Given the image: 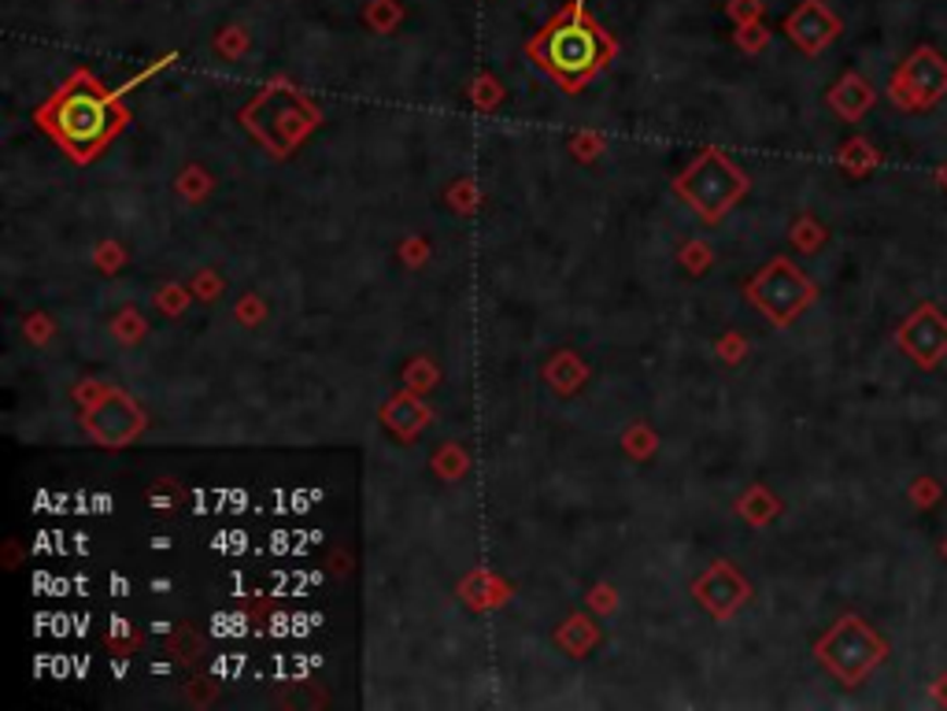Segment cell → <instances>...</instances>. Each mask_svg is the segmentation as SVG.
I'll return each instance as SVG.
<instances>
[{
	"label": "cell",
	"instance_id": "obj_40",
	"mask_svg": "<svg viewBox=\"0 0 947 711\" xmlns=\"http://www.w3.org/2000/svg\"><path fill=\"white\" fill-rule=\"evenodd\" d=\"M726 12H729V19H733L737 26H744V23H758L763 4H758V0H729Z\"/></svg>",
	"mask_w": 947,
	"mask_h": 711
},
{
	"label": "cell",
	"instance_id": "obj_23",
	"mask_svg": "<svg viewBox=\"0 0 947 711\" xmlns=\"http://www.w3.org/2000/svg\"><path fill=\"white\" fill-rule=\"evenodd\" d=\"M174 190L182 193L185 201H193V204H196V201H204V196L211 193V174L204 171V167L190 164V167H185L182 174L174 178Z\"/></svg>",
	"mask_w": 947,
	"mask_h": 711
},
{
	"label": "cell",
	"instance_id": "obj_19",
	"mask_svg": "<svg viewBox=\"0 0 947 711\" xmlns=\"http://www.w3.org/2000/svg\"><path fill=\"white\" fill-rule=\"evenodd\" d=\"M400 23H404V4L400 0H371L363 8V26L374 34H392Z\"/></svg>",
	"mask_w": 947,
	"mask_h": 711
},
{
	"label": "cell",
	"instance_id": "obj_21",
	"mask_svg": "<svg viewBox=\"0 0 947 711\" xmlns=\"http://www.w3.org/2000/svg\"><path fill=\"white\" fill-rule=\"evenodd\" d=\"M429 467H434L437 479L459 482L466 474V467H471V456H466L459 445H440L437 453H434V460H429Z\"/></svg>",
	"mask_w": 947,
	"mask_h": 711
},
{
	"label": "cell",
	"instance_id": "obj_47",
	"mask_svg": "<svg viewBox=\"0 0 947 711\" xmlns=\"http://www.w3.org/2000/svg\"><path fill=\"white\" fill-rule=\"evenodd\" d=\"M944 556H947V541H944Z\"/></svg>",
	"mask_w": 947,
	"mask_h": 711
},
{
	"label": "cell",
	"instance_id": "obj_43",
	"mask_svg": "<svg viewBox=\"0 0 947 711\" xmlns=\"http://www.w3.org/2000/svg\"><path fill=\"white\" fill-rule=\"evenodd\" d=\"M404 260L408 264H415V267H422L429 260V245L422 238H408V245H404Z\"/></svg>",
	"mask_w": 947,
	"mask_h": 711
},
{
	"label": "cell",
	"instance_id": "obj_44",
	"mask_svg": "<svg viewBox=\"0 0 947 711\" xmlns=\"http://www.w3.org/2000/svg\"><path fill=\"white\" fill-rule=\"evenodd\" d=\"M111 641H123V649L119 652H130L137 644V634H130V623L119 619V623H111Z\"/></svg>",
	"mask_w": 947,
	"mask_h": 711
},
{
	"label": "cell",
	"instance_id": "obj_14",
	"mask_svg": "<svg viewBox=\"0 0 947 711\" xmlns=\"http://www.w3.org/2000/svg\"><path fill=\"white\" fill-rule=\"evenodd\" d=\"M541 378L548 382L551 393H559V397H574V393L588 382V363L570 349L551 352L541 367Z\"/></svg>",
	"mask_w": 947,
	"mask_h": 711
},
{
	"label": "cell",
	"instance_id": "obj_26",
	"mask_svg": "<svg viewBox=\"0 0 947 711\" xmlns=\"http://www.w3.org/2000/svg\"><path fill=\"white\" fill-rule=\"evenodd\" d=\"M215 52L222 56V60H238V56H245L252 49V37L245 26H227V31L215 34Z\"/></svg>",
	"mask_w": 947,
	"mask_h": 711
},
{
	"label": "cell",
	"instance_id": "obj_7",
	"mask_svg": "<svg viewBox=\"0 0 947 711\" xmlns=\"http://www.w3.org/2000/svg\"><path fill=\"white\" fill-rule=\"evenodd\" d=\"M748 304L755 308L758 315H766L774 326H792L808 308L818 301V286L803 275L792 260L774 256L766 267H758L744 286Z\"/></svg>",
	"mask_w": 947,
	"mask_h": 711
},
{
	"label": "cell",
	"instance_id": "obj_10",
	"mask_svg": "<svg viewBox=\"0 0 947 711\" xmlns=\"http://www.w3.org/2000/svg\"><path fill=\"white\" fill-rule=\"evenodd\" d=\"M896 345L911 356L918 367H936L947 356V315L936 304H918L911 320L899 326Z\"/></svg>",
	"mask_w": 947,
	"mask_h": 711
},
{
	"label": "cell",
	"instance_id": "obj_4",
	"mask_svg": "<svg viewBox=\"0 0 947 711\" xmlns=\"http://www.w3.org/2000/svg\"><path fill=\"white\" fill-rule=\"evenodd\" d=\"M752 190V178L729 160L721 148H703L684 171L673 178V193L700 215L703 222H721Z\"/></svg>",
	"mask_w": 947,
	"mask_h": 711
},
{
	"label": "cell",
	"instance_id": "obj_32",
	"mask_svg": "<svg viewBox=\"0 0 947 711\" xmlns=\"http://www.w3.org/2000/svg\"><path fill=\"white\" fill-rule=\"evenodd\" d=\"M711 249L703 245V241H689V245L681 249V267L689 270V275H703V270L711 267Z\"/></svg>",
	"mask_w": 947,
	"mask_h": 711
},
{
	"label": "cell",
	"instance_id": "obj_33",
	"mask_svg": "<svg viewBox=\"0 0 947 711\" xmlns=\"http://www.w3.org/2000/svg\"><path fill=\"white\" fill-rule=\"evenodd\" d=\"M588 607H593V615H615L618 612V593L611 582H596L593 589H588Z\"/></svg>",
	"mask_w": 947,
	"mask_h": 711
},
{
	"label": "cell",
	"instance_id": "obj_25",
	"mask_svg": "<svg viewBox=\"0 0 947 711\" xmlns=\"http://www.w3.org/2000/svg\"><path fill=\"white\" fill-rule=\"evenodd\" d=\"M792 245L800 252H818L825 245V227L814 215H800V219L792 222Z\"/></svg>",
	"mask_w": 947,
	"mask_h": 711
},
{
	"label": "cell",
	"instance_id": "obj_45",
	"mask_svg": "<svg viewBox=\"0 0 947 711\" xmlns=\"http://www.w3.org/2000/svg\"><path fill=\"white\" fill-rule=\"evenodd\" d=\"M933 697L940 700V704H947V675H940V682L933 686Z\"/></svg>",
	"mask_w": 947,
	"mask_h": 711
},
{
	"label": "cell",
	"instance_id": "obj_46",
	"mask_svg": "<svg viewBox=\"0 0 947 711\" xmlns=\"http://www.w3.org/2000/svg\"><path fill=\"white\" fill-rule=\"evenodd\" d=\"M936 178H940V185H944V190H947V164L940 167V171H936Z\"/></svg>",
	"mask_w": 947,
	"mask_h": 711
},
{
	"label": "cell",
	"instance_id": "obj_16",
	"mask_svg": "<svg viewBox=\"0 0 947 711\" xmlns=\"http://www.w3.org/2000/svg\"><path fill=\"white\" fill-rule=\"evenodd\" d=\"M599 638H604V634H599L596 619H588V615H581V612L570 615L567 623H559V630H556V644L567 652L570 660H585L588 652L599 644Z\"/></svg>",
	"mask_w": 947,
	"mask_h": 711
},
{
	"label": "cell",
	"instance_id": "obj_39",
	"mask_svg": "<svg viewBox=\"0 0 947 711\" xmlns=\"http://www.w3.org/2000/svg\"><path fill=\"white\" fill-rule=\"evenodd\" d=\"M23 334H26V341H31V345H45L52 338V320H49V315H41V312L26 315Z\"/></svg>",
	"mask_w": 947,
	"mask_h": 711
},
{
	"label": "cell",
	"instance_id": "obj_15",
	"mask_svg": "<svg viewBox=\"0 0 947 711\" xmlns=\"http://www.w3.org/2000/svg\"><path fill=\"white\" fill-rule=\"evenodd\" d=\"M829 108L837 111L840 119H848V123H855V119H862L870 111V105H874V86H870L862 74H843V79L837 82V86L829 89Z\"/></svg>",
	"mask_w": 947,
	"mask_h": 711
},
{
	"label": "cell",
	"instance_id": "obj_13",
	"mask_svg": "<svg viewBox=\"0 0 947 711\" xmlns=\"http://www.w3.org/2000/svg\"><path fill=\"white\" fill-rule=\"evenodd\" d=\"M511 593H514V586L489 567H477L459 582V596H463V604L471 607V612H493V607L508 604Z\"/></svg>",
	"mask_w": 947,
	"mask_h": 711
},
{
	"label": "cell",
	"instance_id": "obj_12",
	"mask_svg": "<svg viewBox=\"0 0 947 711\" xmlns=\"http://www.w3.org/2000/svg\"><path fill=\"white\" fill-rule=\"evenodd\" d=\"M378 415H381V426L392 430L404 445L422 437V430L434 423V408H429L426 400H422V393H415V389L392 393L386 405H381Z\"/></svg>",
	"mask_w": 947,
	"mask_h": 711
},
{
	"label": "cell",
	"instance_id": "obj_8",
	"mask_svg": "<svg viewBox=\"0 0 947 711\" xmlns=\"http://www.w3.org/2000/svg\"><path fill=\"white\" fill-rule=\"evenodd\" d=\"M893 100L907 111H925L947 93V60L930 45L914 49L911 60L893 74Z\"/></svg>",
	"mask_w": 947,
	"mask_h": 711
},
{
	"label": "cell",
	"instance_id": "obj_2",
	"mask_svg": "<svg viewBox=\"0 0 947 711\" xmlns=\"http://www.w3.org/2000/svg\"><path fill=\"white\" fill-rule=\"evenodd\" d=\"M615 52L618 41L593 15H585V0H570V8L548 19L526 41L530 60L567 93L585 89L615 60Z\"/></svg>",
	"mask_w": 947,
	"mask_h": 711
},
{
	"label": "cell",
	"instance_id": "obj_42",
	"mask_svg": "<svg viewBox=\"0 0 947 711\" xmlns=\"http://www.w3.org/2000/svg\"><path fill=\"white\" fill-rule=\"evenodd\" d=\"M911 501L918 504V508H933V501H940V485H936L933 479H918L911 485Z\"/></svg>",
	"mask_w": 947,
	"mask_h": 711
},
{
	"label": "cell",
	"instance_id": "obj_11",
	"mask_svg": "<svg viewBox=\"0 0 947 711\" xmlns=\"http://www.w3.org/2000/svg\"><path fill=\"white\" fill-rule=\"evenodd\" d=\"M785 34H789V41L800 52L818 56L840 37V19L833 15V8L825 4V0H803V4L785 19Z\"/></svg>",
	"mask_w": 947,
	"mask_h": 711
},
{
	"label": "cell",
	"instance_id": "obj_31",
	"mask_svg": "<svg viewBox=\"0 0 947 711\" xmlns=\"http://www.w3.org/2000/svg\"><path fill=\"white\" fill-rule=\"evenodd\" d=\"M445 201L452 204L456 215H471L477 208V185L471 182V178H459L452 190L445 193Z\"/></svg>",
	"mask_w": 947,
	"mask_h": 711
},
{
	"label": "cell",
	"instance_id": "obj_5",
	"mask_svg": "<svg viewBox=\"0 0 947 711\" xmlns=\"http://www.w3.org/2000/svg\"><path fill=\"white\" fill-rule=\"evenodd\" d=\"M74 400L82 408V430L89 434L93 445L100 448H126L134 445L148 426L145 408L123 386L111 382H78L74 386Z\"/></svg>",
	"mask_w": 947,
	"mask_h": 711
},
{
	"label": "cell",
	"instance_id": "obj_6",
	"mask_svg": "<svg viewBox=\"0 0 947 711\" xmlns=\"http://www.w3.org/2000/svg\"><path fill=\"white\" fill-rule=\"evenodd\" d=\"M814 656L833 678L843 686H859L862 678H870L888 656V641L859 615H843L822 634L814 644Z\"/></svg>",
	"mask_w": 947,
	"mask_h": 711
},
{
	"label": "cell",
	"instance_id": "obj_24",
	"mask_svg": "<svg viewBox=\"0 0 947 711\" xmlns=\"http://www.w3.org/2000/svg\"><path fill=\"white\" fill-rule=\"evenodd\" d=\"M466 97H471V105H474V108L493 111V108H500V100H503V86L493 79V74H477V79L471 82V86H466Z\"/></svg>",
	"mask_w": 947,
	"mask_h": 711
},
{
	"label": "cell",
	"instance_id": "obj_30",
	"mask_svg": "<svg viewBox=\"0 0 947 711\" xmlns=\"http://www.w3.org/2000/svg\"><path fill=\"white\" fill-rule=\"evenodd\" d=\"M145 320H141V312H134V308H123V312L111 320V334H116V341L123 345H137L141 338H145Z\"/></svg>",
	"mask_w": 947,
	"mask_h": 711
},
{
	"label": "cell",
	"instance_id": "obj_22",
	"mask_svg": "<svg viewBox=\"0 0 947 711\" xmlns=\"http://www.w3.org/2000/svg\"><path fill=\"white\" fill-rule=\"evenodd\" d=\"M167 649L178 652V656H182L185 663H196V660L204 656V641H201V634H196L190 623H178L174 626L171 638H167Z\"/></svg>",
	"mask_w": 947,
	"mask_h": 711
},
{
	"label": "cell",
	"instance_id": "obj_20",
	"mask_svg": "<svg viewBox=\"0 0 947 711\" xmlns=\"http://www.w3.org/2000/svg\"><path fill=\"white\" fill-rule=\"evenodd\" d=\"M840 167L855 178L870 174L877 167V148L870 142H862V137H851V142L840 148Z\"/></svg>",
	"mask_w": 947,
	"mask_h": 711
},
{
	"label": "cell",
	"instance_id": "obj_36",
	"mask_svg": "<svg viewBox=\"0 0 947 711\" xmlns=\"http://www.w3.org/2000/svg\"><path fill=\"white\" fill-rule=\"evenodd\" d=\"M193 297L196 301H204V304H211L215 297L222 293V278L215 275V270H196V278H193Z\"/></svg>",
	"mask_w": 947,
	"mask_h": 711
},
{
	"label": "cell",
	"instance_id": "obj_1",
	"mask_svg": "<svg viewBox=\"0 0 947 711\" xmlns=\"http://www.w3.org/2000/svg\"><path fill=\"white\" fill-rule=\"evenodd\" d=\"M34 123L60 145V153H68L71 164H93L123 134L130 111L123 93L100 86L97 74L71 71V79L34 111Z\"/></svg>",
	"mask_w": 947,
	"mask_h": 711
},
{
	"label": "cell",
	"instance_id": "obj_27",
	"mask_svg": "<svg viewBox=\"0 0 947 711\" xmlns=\"http://www.w3.org/2000/svg\"><path fill=\"white\" fill-rule=\"evenodd\" d=\"M655 445H659V437H655L652 426H644V423H633L622 434V448L633 456V460H648V456H655Z\"/></svg>",
	"mask_w": 947,
	"mask_h": 711
},
{
	"label": "cell",
	"instance_id": "obj_37",
	"mask_svg": "<svg viewBox=\"0 0 947 711\" xmlns=\"http://www.w3.org/2000/svg\"><path fill=\"white\" fill-rule=\"evenodd\" d=\"M233 315H238V323H245V326H259L267 320V304L259 301V297H241L238 304H233Z\"/></svg>",
	"mask_w": 947,
	"mask_h": 711
},
{
	"label": "cell",
	"instance_id": "obj_35",
	"mask_svg": "<svg viewBox=\"0 0 947 711\" xmlns=\"http://www.w3.org/2000/svg\"><path fill=\"white\" fill-rule=\"evenodd\" d=\"M570 153H574L581 164L596 160V156L604 153V137H599V134H588V130H581V134L570 137Z\"/></svg>",
	"mask_w": 947,
	"mask_h": 711
},
{
	"label": "cell",
	"instance_id": "obj_3",
	"mask_svg": "<svg viewBox=\"0 0 947 711\" xmlns=\"http://www.w3.org/2000/svg\"><path fill=\"white\" fill-rule=\"evenodd\" d=\"M238 123L259 148H267L275 160L293 156L323 123V111L304 89L289 79H270L264 89L252 93V100L238 111Z\"/></svg>",
	"mask_w": 947,
	"mask_h": 711
},
{
	"label": "cell",
	"instance_id": "obj_41",
	"mask_svg": "<svg viewBox=\"0 0 947 711\" xmlns=\"http://www.w3.org/2000/svg\"><path fill=\"white\" fill-rule=\"evenodd\" d=\"M715 349H718V356L726 363H740V360H744V352H748V341L740 338V334H726V338H718Z\"/></svg>",
	"mask_w": 947,
	"mask_h": 711
},
{
	"label": "cell",
	"instance_id": "obj_29",
	"mask_svg": "<svg viewBox=\"0 0 947 711\" xmlns=\"http://www.w3.org/2000/svg\"><path fill=\"white\" fill-rule=\"evenodd\" d=\"M404 386L415 389V393H429L437 386V367L429 356H415V360L404 367Z\"/></svg>",
	"mask_w": 947,
	"mask_h": 711
},
{
	"label": "cell",
	"instance_id": "obj_38",
	"mask_svg": "<svg viewBox=\"0 0 947 711\" xmlns=\"http://www.w3.org/2000/svg\"><path fill=\"white\" fill-rule=\"evenodd\" d=\"M93 264L105 270V275H116V270L126 264V252L119 249L116 241H105V245H97V252H93Z\"/></svg>",
	"mask_w": 947,
	"mask_h": 711
},
{
	"label": "cell",
	"instance_id": "obj_34",
	"mask_svg": "<svg viewBox=\"0 0 947 711\" xmlns=\"http://www.w3.org/2000/svg\"><path fill=\"white\" fill-rule=\"evenodd\" d=\"M737 45L744 52H763L766 45H770V34H766L763 23H744V26H737Z\"/></svg>",
	"mask_w": 947,
	"mask_h": 711
},
{
	"label": "cell",
	"instance_id": "obj_18",
	"mask_svg": "<svg viewBox=\"0 0 947 711\" xmlns=\"http://www.w3.org/2000/svg\"><path fill=\"white\" fill-rule=\"evenodd\" d=\"M145 504L156 511V516H178L185 504V490L174 479H156L145 490Z\"/></svg>",
	"mask_w": 947,
	"mask_h": 711
},
{
	"label": "cell",
	"instance_id": "obj_28",
	"mask_svg": "<svg viewBox=\"0 0 947 711\" xmlns=\"http://www.w3.org/2000/svg\"><path fill=\"white\" fill-rule=\"evenodd\" d=\"M190 301H193V289L190 286H178V282H167V286H159L156 289V308L163 315H182L185 308H190Z\"/></svg>",
	"mask_w": 947,
	"mask_h": 711
},
{
	"label": "cell",
	"instance_id": "obj_9",
	"mask_svg": "<svg viewBox=\"0 0 947 711\" xmlns=\"http://www.w3.org/2000/svg\"><path fill=\"white\" fill-rule=\"evenodd\" d=\"M692 596L711 619L726 623L752 601V586L740 570L729 564V559H715L711 567H703L696 578H692Z\"/></svg>",
	"mask_w": 947,
	"mask_h": 711
},
{
	"label": "cell",
	"instance_id": "obj_17",
	"mask_svg": "<svg viewBox=\"0 0 947 711\" xmlns=\"http://www.w3.org/2000/svg\"><path fill=\"white\" fill-rule=\"evenodd\" d=\"M737 511H740V519H748L752 527H766V522H774L777 516H781V501H777L766 485L755 482V485H748L744 497L737 501Z\"/></svg>",
	"mask_w": 947,
	"mask_h": 711
}]
</instances>
